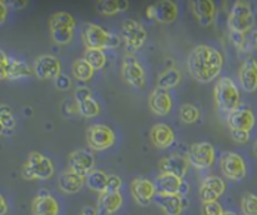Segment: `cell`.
<instances>
[{"instance_id":"obj_12","label":"cell","mask_w":257,"mask_h":215,"mask_svg":"<svg viewBox=\"0 0 257 215\" xmlns=\"http://www.w3.org/2000/svg\"><path fill=\"white\" fill-rule=\"evenodd\" d=\"M130 191H132L133 200L139 206H150L154 202V197L157 194L154 183L144 177H136L132 180Z\"/></svg>"},{"instance_id":"obj_41","label":"cell","mask_w":257,"mask_h":215,"mask_svg":"<svg viewBox=\"0 0 257 215\" xmlns=\"http://www.w3.org/2000/svg\"><path fill=\"white\" fill-rule=\"evenodd\" d=\"M123 186V181L117 175H108V184H106V191H120Z\"/></svg>"},{"instance_id":"obj_5","label":"cell","mask_w":257,"mask_h":215,"mask_svg":"<svg viewBox=\"0 0 257 215\" xmlns=\"http://www.w3.org/2000/svg\"><path fill=\"white\" fill-rule=\"evenodd\" d=\"M53 174H55L53 162L46 155L39 152H31L21 169V175L27 181H33V180L46 181L51 180Z\"/></svg>"},{"instance_id":"obj_32","label":"cell","mask_w":257,"mask_h":215,"mask_svg":"<svg viewBox=\"0 0 257 215\" xmlns=\"http://www.w3.org/2000/svg\"><path fill=\"white\" fill-rule=\"evenodd\" d=\"M71 73L73 76L80 82H87L93 78L95 70L89 65V62L84 58H78L71 65Z\"/></svg>"},{"instance_id":"obj_36","label":"cell","mask_w":257,"mask_h":215,"mask_svg":"<svg viewBox=\"0 0 257 215\" xmlns=\"http://www.w3.org/2000/svg\"><path fill=\"white\" fill-rule=\"evenodd\" d=\"M83 58L89 62V65H90L95 71L103 68L105 64H106V55H105V52L101 51V49H86Z\"/></svg>"},{"instance_id":"obj_1","label":"cell","mask_w":257,"mask_h":215,"mask_svg":"<svg viewBox=\"0 0 257 215\" xmlns=\"http://www.w3.org/2000/svg\"><path fill=\"white\" fill-rule=\"evenodd\" d=\"M225 58L223 54L210 46L198 45L188 55V71L198 83H210L222 71Z\"/></svg>"},{"instance_id":"obj_21","label":"cell","mask_w":257,"mask_h":215,"mask_svg":"<svg viewBox=\"0 0 257 215\" xmlns=\"http://www.w3.org/2000/svg\"><path fill=\"white\" fill-rule=\"evenodd\" d=\"M226 190V183L216 175H208L200 186V197L203 202H216Z\"/></svg>"},{"instance_id":"obj_47","label":"cell","mask_w":257,"mask_h":215,"mask_svg":"<svg viewBox=\"0 0 257 215\" xmlns=\"http://www.w3.org/2000/svg\"><path fill=\"white\" fill-rule=\"evenodd\" d=\"M8 8H14V9H21L27 6V2H6Z\"/></svg>"},{"instance_id":"obj_31","label":"cell","mask_w":257,"mask_h":215,"mask_svg":"<svg viewBox=\"0 0 257 215\" xmlns=\"http://www.w3.org/2000/svg\"><path fill=\"white\" fill-rule=\"evenodd\" d=\"M182 81V75H180L179 70L176 68H167L164 70L158 79H157V86L158 88H163V89H172V88H176Z\"/></svg>"},{"instance_id":"obj_45","label":"cell","mask_w":257,"mask_h":215,"mask_svg":"<svg viewBox=\"0 0 257 215\" xmlns=\"http://www.w3.org/2000/svg\"><path fill=\"white\" fill-rule=\"evenodd\" d=\"M8 11H9V8L6 6V2L0 0V24H3V23L6 21V18H8Z\"/></svg>"},{"instance_id":"obj_24","label":"cell","mask_w":257,"mask_h":215,"mask_svg":"<svg viewBox=\"0 0 257 215\" xmlns=\"http://www.w3.org/2000/svg\"><path fill=\"white\" fill-rule=\"evenodd\" d=\"M191 9L201 27H210L216 18V6L211 0H194Z\"/></svg>"},{"instance_id":"obj_14","label":"cell","mask_w":257,"mask_h":215,"mask_svg":"<svg viewBox=\"0 0 257 215\" xmlns=\"http://www.w3.org/2000/svg\"><path fill=\"white\" fill-rule=\"evenodd\" d=\"M33 73L40 81H51L61 75V61L55 55H40L34 61Z\"/></svg>"},{"instance_id":"obj_44","label":"cell","mask_w":257,"mask_h":215,"mask_svg":"<svg viewBox=\"0 0 257 215\" xmlns=\"http://www.w3.org/2000/svg\"><path fill=\"white\" fill-rule=\"evenodd\" d=\"M90 97H92V92H90V89L86 88V86H80V88H77V89L74 91V100H76V103H80V101H83V100H87V98H90Z\"/></svg>"},{"instance_id":"obj_30","label":"cell","mask_w":257,"mask_h":215,"mask_svg":"<svg viewBox=\"0 0 257 215\" xmlns=\"http://www.w3.org/2000/svg\"><path fill=\"white\" fill-rule=\"evenodd\" d=\"M31 75H33V70L30 68V65L27 62L20 61V59H15V58H11L8 79L17 81V79H23V78H30Z\"/></svg>"},{"instance_id":"obj_13","label":"cell","mask_w":257,"mask_h":215,"mask_svg":"<svg viewBox=\"0 0 257 215\" xmlns=\"http://www.w3.org/2000/svg\"><path fill=\"white\" fill-rule=\"evenodd\" d=\"M147 17L160 24H172L178 18V5L172 0H161L147 8Z\"/></svg>"},{"instance_id":"obj_11","label":"cell","mask_w":257,"mask_h":215,"mask_svg":"<svg viewBox=\"0 0 257 215\" xmlns=\"http://www.w3.org/2000/svg\"><path fill=\"white\" fill-rule=\"evenodd\" d=\"M220 169L223 175L231 181H241L247 175V165L241 155L225 152L220 158Z\"/></svg>"},{"instance_id":"obj_38","label":"cell","mask_w":257,"mask_h":215,"mask_svg":"<svg viewBox=\"0 0 257 215\" xmlns=\"http://www.w3.org/2000/svg\"><path fill=\"white\" fill-rule=\"evenodd\" d=\"M223 208L222 205L216 202H203L201 205V215H223Z\"/></svg>"},{"instance_id":"obj_15","label":"cell","mask_w":257,"mask_h":215,"mask_svg":"<svg viewBox=\"0 0 257 215\" xmlns=\"http://www.w3.org/2000/svg\"><path fill=\"white\" fill-rule=\"evenodd\" d=\"M95 156L87 150H74L68 156V169L83 178H86V175H89L95 169Z\"/></svg>"},{"instance_id":"obj_52","label":"cell","mask_w":257,"mask_h":215,"mask_svg":"<svg viewBox=\"0 0 257 215\" xmlns=\"http://www.w3.org/2000/svg\"><path fill=\"white\" fill-rule=\"evenodd\" d=\"M253 150H254V153H256V156H257V141L254 142V146H253Z\"/></svg>"},{"instance_id":"obj_37","label":"cell","mask_w":257,"mask_h":215,"mask_svg":"<svg viewBox=\"0 0 257 215\" xmlns=\"http://www.w3.org/2000/svg\"><path fill=\"white\" fill-rule=\"evenodd\" d=\"M242 215H257V196L254 193H244L241 197Z\"/></svg>"},{"instance_id":"obj_3","label":"cell","mask_w":257,"mask_h":215,"mask_svg":"<svg viewBox=\"0 0 257 215\" xmlns=\"http://www.w3.org/2000/svg\"><path fill=\"white\" fill-rule=\"evenodd\" d=\"M256 23L254 11L250 2L245 0H236L231 8L229 17H228V26L229 31L235 34L245 36L250 33Z\"/></svg>"},{"instance_id":"obj_16","label":"cell","mask_w":257,"mask_h":215,"mask_svg":"<svg viewBox=\"0 0 257 215\" xmlns=\"http://www.w3.org/2000/svg\"><path fill=\"white\" fill-rule=\"evenodd\" d=\"M155 190L157 193H166V194H180L185 196L189 191V184L179 177L170 175V174H160L155 180Z\"/></svg>"},{"instance_id":"obj_23","label":"cell","mask_w":257,"mask_h":215,"mask_svg":"<svg viewBox=\"0 0 257 215\" xmlns=\"http://www.w3.org/2000/svg\"><path fill=\"white\" fill-rule=\"evenodd\" d=\"M189 165L191 163L188 161V158L180 156V155H172L169 158L161 159L158 163V168H160L161 174H170V175L183 178L189 169Z\"/></svg>"},{"instance_id":"obj_50","label":"cell","mask_w":257,"mask_h":215,"mask_svg":"<svg viewBox=\"0 0 257 215\" xmlns=\"http://www.w3.org/2000/svg\"><path fill=\"white\" fill-rule=\"evenodd\" d=\"M223 215H236V214H235V212H232V211H225Z\"/></svg>"},{"instance_id":"obj_17","label":"cell","mask_w":257,"mask_h":215,"mask_svg":"<svg viewBox=\"0 0 257 215\" xmlns=\"http://www.w3.org/2000/svg\"><path fill=\"white\" fill-rule=\"evenodd\" d=\"M256 125V116L250 107H239L228 114V126L229 129H238L250 132Z\"/></svg>"},{"instance_id":"obj_48","label":"cell","mask_w":257,"mask_h":215,"mask_svg":"<svg viewBox=\"0 0 257 215\" xmlns=\"http://www.w3.org/2000/svg\"><path fill=\"white\" fill-rule=\"evenodd\" d=\"M80 215H98L96 212V208H92V206H86L83 211H81V214Z\"/></svg>"},{"instance_id":"obj_34","label":"cell","mask_w":257,"mask_h":215,"mask_svg":"<svg viewBox=\"0 0 257 215\" xmlns=\"http://www.w3.org/2000/svg\"><path fill=\"white\" fill-rule=\"evenodd\" d=\"M201 117V113H200V108L191 103H186V104H182L179 108V119L186 123V125H192V123H197Z\"/></svg>"},{"instance_id":"obj_49","label":"cell","mask_w":257,"mask_h":215,"mask_svg":"<svg viewBox=\"0 0 257 215\" xmlns=\"http://www.w3.org/2000/svg\"><path fill=\"white\" fill-rule=\"evenodd\" d=\"M251 45H253V48L257 51V28L253 31V34H251Z\"/></svg>"},{"instance_id":"obj_51","label":"cell","mask_w":257,"mask_h":215,"mask_svg":"<svg viewBox=\"0 0 257 215\" xmlns=\"http://www.w3.org/2000/svg\"><path fill=\"white\" fill-rule=\"evenodd\" d=\"M2 135H6V134H5V129H3V126L0 125V136H2Z\"/></svg>"},{"instance_id":"obj_10","label":"cell","mask_w":257,"mask_h":215,"mask_svg":"<svg viewBox=\"0 0 257 215\" xmlns=\"http://www.w3.org/2000/svg\"><path fill=\"white\" fill-rule=\"evenodd\" d=\"M188 161L191 163V166H194L197 169H208L214 165L216 150L210 142H206V141L194 142L189 147Z\"/></svg>"},{"instance_id":"obj_18","label":"cell","mask_w":257,"mask_h":215,"mask_svg":"<svg viewBox=\"0 0 257 215\" xmlns=\"http://www.w3.org/2000/svg\"><path fill=\"white\" fill-rule=\"evenodd\" d=\"M148 106L157 116H167L173 110V97H172L170 91L157 86L150 94Z\"/></svg>"},{"instance_id":"obj_46","label":"cell","mask_w":257,"mask_h":215,"mask_svg":"<svg viewBox=\"0 0 257 215\" xmlns=\"http://www.w3.org/2000/svg\"><path fill=\"white\" fill-rule=\"evenodd\" d=\"M9 211V205H8V200L5 199V196L0 193V215H6Z\"/></svg>"},{"instance_id":"obj_2","label":"cell","mask_w":257,"mask_h":215,"mask_svg":"<svg viewBox=\"0 0 257 215\" xmlns=\"http://www.w3.org/2000/svg\"><path fill=\"white\" fill-rule=\"evenodd\" d=\"M83 36V43L86 45V49H115L120 46V36H115L109 33L98 24L93 23H86L81 30Z\"/></svg>"},{"instance_id":"obj_33","label":"cell","mask_w":257,"mask_h":215,"mask_svg":"<svg viewBox=\"0 0 257 215\" xmlns=\"http://www.w3.org/2000/svg\"><path fill=\"white\" fill-rule=\"evenodd\" d=\"M0 125L3 126L6 135H12V132H15V129H17V117H15L12 108L6 104L0 106Z\"/></svg>"},{"instance_id":"obj_9","label":"cell","mask_w":257,"mask_h":215,"mask_svg":"<svg viewBox=\"0 0 257 215\" xmlns=\"http://www.w3.org/2000/svg\"><path fill=\"white\" fill-rule=\"evenodd\" d=\"M121 78L128 86L141 89L147 83L145 70L133 54H126L121 62Z\"/></svg>"},{"instance_id":"obj_25","label":"cell","mask_w":257,"mask_h":215,"mask_svg":"<svg viewBox=\"0 0 257 215\" xmlns=\"http://www.w3.org/2000/svg\"><path fill=\"white\" fill-rule=\"evenodd\" d=\"M123 206V196L120 191H105L101 193L96 202L98 215H114Z\"/></svg>"},{"instance_id":"obj_40","label":"cell","mask_w":257,"mask_h":215,"mask_svg":"<svg viewBox=\"0 0 257 215\" xmlns=\"http://www.w3.org/2000/svg\"><path fill=\"white\" fill-rule=\"evenodd\" d=\"M55 81V86H56V89L58 91H68L70 88H71V79L67 76V75H59L58 78H55L53 79Z\"/></svg>"},{"instance_id":"obj_35","label":"cell","mask_w":257,"mask_h":215,"mask_svg":"<svg viewBox=\"0 0 257 215\" xmlns=\"http://www.w3.org/2000/svg\"><path fill=\"white\" fill-rule=\"evenodd\" d=\"M77 108L78 113H80L83 117H87V119L95 117V116H98V114L101 113V104H99L93 97H90V98H87V100H83V101L77 103Z\"/></svg>"},{"instance_id":"obj_7","label":"cell","mask_w":257,"mask_h":215,"mask_svg":"<svg viewBox=\"0 0 257 215\" xmlns=\"http://www.w3.org/2000/svg\"><path fill=\"white\" fill-rule=\"evenodd\" d=\"M148 33L145 27L135 20H124L120 26V39L124 42L127 54L139 51L147 42Z\"/></svg>"},{"instance_id":"obj_26","label":"cell","mask_w":257,"mask_h":215,"mask_svg":"<svg viewBox=\"0 0 257 215\" xmlns=\"http://www.w3.org/2000/svg\"><path fill=\"white\" fill-rule=\"evenodd\" d=\"M150 136H151L153 144H154L155 147H158V149H169L176 141L175 131L169 125H166V123H157V125H154L151 128Z\"/></svg>"},{"instance_id":"obj_22","label":"cell","mask_w":257,"mask_h":215,"mask_svg":"<svg viewBox=\"0 0 257 215\" xmlns=\"http://www.w3.org/2000/svg\"><path fill=\"white\" fill-rule=\"evenodd\" d=\"M238 78H239V85L241 88L251 94L257 91V59L256 58H247L242 61L239 71H238Z\"/></svg>"},{"instance_id":"obj_4","label":"cell","mask_w":257,"mask_h":215,"mask_svg":"<svg viewBox=\"0 0 257 215\" xmlns=\"http://www.w3.org/2000/svg\"><path fill=\"white\" fill-rule=\"evenodd\" d=\"M214 101L217 108L229 114L241 106V94L236 83L231 78H220L214 86Z\"/></svg>"},{"instance_id":"obj_6","label":"cell","mask_w":257,"mask_h":215,"mask_svg":"<svg viewBox=\"0 0 257 215\" xmlns=\"http://www.w3.org/2000/svg\"><path fill=\"white\" fill-rule=\"evenodd\" d=\"M76 20L70 12H55L49 20L52 40L56 45H68L73 40Z\"/></svg>"},{"instance_id":"obj_43","label":"cell","mask_w":257,"mask_h":215,"mask_svg":"<svg viewBox=\"0 0 257 215\" xmlns=\"http://www.w3.org/2000/svg\"><path fill=\"white\" fill-rule=\"evenodd\" d=\"M231 40L232 43L235 45V48H238L239 51H245L247 49V39H245V36L231 33Z\"/></svg>"},{"instance_id":"obj_19","label":"cell","mask_w":257,"mask_h":215,"mask_svg":"<svg viewBox=\"0 0 257 215\" xmlns=\"http://www.w3.org/2000/svg\"><path fill=\"white\" fill-rule=\"evenodd\" d=\"M33 215H59V203L48 190H40L31 203Z\"/></svg>"},{"instance_id":"obj_20","label":"cell","mask_w":257,"mask_h":215,"mask_svg":"<svg viewBox=\"0 0 257 215\" xmlns=\"http://www.w3.org/2000/svg\"><path fill=\"white\" fill-rule=\"evenodd\" d=\"M154 202L164 215H182L185 206H186L185 196H180V194L157 193Z\"/></svg>"},{"instance_id":"obj_42","label":"cell","mask_w":257,"mask_h":215,"mask_svg":"<svg viewBox=\"0 0 257 215\" xmlns=\"http://www.w3.org/2000/svg\"><path fill=\"white\" fill-rule=\"evenodd\" d=\"M231 136L235 142H238V144H245V142H248V139H250V132L238 131V129H231Z\"/></svg>"},{"instance_id":"obj_28","label":"cell","mask_w":257,"mask_h":215,"mask_svg":"<svg viewBox=\"0 0 257 215\" xmlns=\"http://www.w3.org/2000/svg\"><path fill=\"white\" fill-rule=\"evenodd\" d=\"M128 8L127 0H99L96 2V11L103 17H112L124 12Z\"/></svg>"},{"instance_id":"obj_39","label":"cell","mask_w":257,"mask_h":215,"mask_svg":"<svg viewBox=\"0 0 257 215\" xmlns=\"http://www.w3.org/2000/svg\"><path fill=\"white\" fill-rule=\"evenodd\" d=\"M9 61L11 58L0 49V81L8 79V71H9Z\"/></svg>"},{"instance_id":"obj_29","label":"cell","mask_w":257,"mask_h":215,"mask_svg":"<svg viewBox=\"0 0 257 215\" xmlns=\"http://www.w3.org/2000/svg\"><path fill=\"white\" fill-rule=\"evenodd\" d=\"M84 184L92 191H96L99 194L105 193L106 191V184H108V175L101 169H93L89 175H86Z\"/></svg>"},{"instance_id":"obj_27","label":"cell","mask_w":257,"mask_h":215,"mask_svg":"<svg viewBox=\"0 0 257 215\" xmlns=\"http://www.w3.org/2000/svg\"><path fill=\"white\" fill-rule=\"evenodd\" d=\"M84 186V178L67 169L58 178V187L64 194H76Z\"/></svg>"},{"instance_id":"obj_8","label":"cell","mask_w":257,"mask_h":215,"mask_svg":"<svg viewBox=\"0 0 257 215\" xmlns=\"http://www.w3.org/2000/svg\"><path fill=\"white\" fill-rule=\"evenodd\" d=\"M86 142L95 152H103L115 144V132L106 125H92L86 131Z\"/></svg>"}]
</instances>
